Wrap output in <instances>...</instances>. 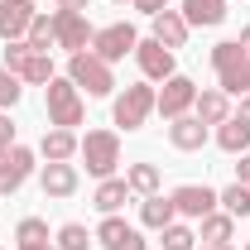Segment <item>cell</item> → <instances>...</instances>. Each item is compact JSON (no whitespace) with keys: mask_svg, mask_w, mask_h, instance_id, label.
I'll return each instance as SVG.
<instances>
[{"mask_svg":"<svg viewBox=\"0 0 250 250\" xmlns=\"http://www.w3.org/2000/svg\"><path fill=\"white\" fill-rule=\"evenodd\" d=\"M217 145L226 149V154H246L250 149V125H241L236 116H226V121L217 125Z\"/></svg>","mask_w":250,"mask_h":250,"instance_id":"cb8c5ba5","label":"cell"},{"mask_svg":"<svg viewBox=\"0 0 250 250\" xmlns=\"http://www.w3.org/2000/svg\"><path fill=\"white\" fill-rule=\"evenodd\" d=\"M149 24H154V39L164 43V48H173V53L183 48L188 34H192V29H188V20H183V10H159Z\"/></svg>","mask_w":250,"mask_h":250,"instance_id":"ac0fdd59","label":"cell"},{"mask_svg":"<svg viewBox=\"0 0 250 250\" xmlns=\"http://www.w3.org/2000/svg\"><path fill=\"white\" fill-rule=\"evenodd\" d=\"M5 67L24 82V87H48L58 72H53V58L48 53H34L24 39H15V43H5Z\"/></svg>","mask_w":250,"mask_h":250,"instance_id":"5b68a950","label":"cell"},{"mask_svg":"<svg viewBox=\"0 0 250 250\" xmlns=\"http://www.w3.org/2000/svg\"><path fill=\"white\" fill-rule=\"evenodd\" d=\"M125 183H130V192H140V197H154L159 192V168L154 164H130L125 168Z\"/></svg>","mask_w":250,"mask_h":250,"instance_id":"484cf974","label":"cell"},{"mask_svg":"<svg viewBox=\"0 0 250 250\" xmlns=\"http://www.w3.org/2000/svg\"><path fill=\"white\" fill-rule=\"evenodd\" d=\"M130 5H135L140 15H149V20H154L159 10H168V0H130Z\"/></svg>","mask_w":250,"mask_h":250,"instance_id":"d6a6232c","label":"cell"},{"mask_svg":"<svg viewBox=\"0 0 250 250\" xmlns=\"http://www.w3.org/2000/svg\"><path fill=\"white\" fill-rule=\"evenodd\" d=\"M92 0H58V10H87Z\"/></svg>","mask_w":250,"mask_h":250,"instance_id":"d590c367","label":"cell"},{"mask_svg":"<svg viewBox=\"0 0 250 250\" xmlns=\"http://www.w3.org/2000/svg\"><path fill=\"white\" fill-rule=\"evenodd\" d=\"M34 250H58V246H34Z\"/></svg>","mask_w":250,"mask_h":250,"instance_id":"f35d334b","label":"cell"},{"mask_svg":"<svg viewBox=\"0 0 250 250\" xmlns=\"http://www.w3.org/2000/svg\"><path fill=\"white\" fill-rule=\"evenodd\" d=\"M67 82H72L77 92H87V96H111V92H116V72H111V62L96 58L92 48L67 58Z\"/></svg>","mask_w":250,"mask_h":250,"instance_id":"277c9868","label":"cell"},{"mask_svg":"<svg viewBox=\"0 0 250 250\" xmlns=\"http://www.w3.org/2000/svg\"><path fill=\"white\" fill-rule=\"evenodd\" d=\"M236 43H241V48H246V53H250V24H246V29H241V39H236Z\"/></svg>","mask_w":250,"mask_h":250,"instance_id":"8d00e7d4","label":"cell"},{"mask_svg":"<svg viewBox=\"0 0 250 250\" xmlns=\"http://www.w3.org/2000/svg\"><path fill=\"white\" fill-rule=\"evenodd\" d=\"M92 202H96L101 217H116L125 202H130V183H125V178H101L96 192H92Z\"/></svg>","mask_w":250,"mask_h":250,"instance_id":"44dd1931","label":"cell"},{"mask_svg":"<svg viewBox=\"0 0 250 250\" xmlns=\"http://www.w3.org/2000/svg\"><path fill=\"white\" fill-rule=\"evenodd\" d=\"M82 183V173H77V164H43V173H39V188H43V197H72Z\"/></svg>","mask_w":250,"mask_h":250,"instance_id":"2e32d148","label":"cell"},{"mask_svg":"<svg viewBox=\"0 0 250 250\" xmlns=\"http://www.w3.org/2000/svg\"><path fill=\"white\" fill-rule=\"evenodd\" d=\"M212 67H217V87L226 96H250V53L236 39H221L212 48Z\"/></svg>","mask_w":250,"mask_h":250,"instance_id":"6da1fadb","label":"cell"},{"mask_svg":"<svg viewBox=\"0 0 250 250\" xmlns=\"http://www.w3.org/2000/svg\"><path fill=\"white\" fill-rule=\"evenodd\" d=\"M116 5H125V0H116Z\"/></svg>","mask_w":250,"mask_h":250,"instance_id":"60d3db41","label":"cell"},{"mask_svg":"<svg viewBox=\"0 0 250 250\" xmlns=\"http://www.w3.org/2000/svg\"><path fill=\"white\" fill-rule=\"evenodd\" d=\"M159 241H164V250H197V231L183 226V221H168L159 231Z\"/></svg>","mask_w":250,"mask_h":250,"instance_id":"f1b7e54d","label":"cell"},{"mask_svg":"<svg viewBox=\"0 0 250 250\" xmlns=\"http://www.w3.org/2000/svg\"><path fill=\"white\" fill-rule=\"evenodd\" d=\"M10 145H15V121H10V116L0 111V154H5Z\"/></svg>","mask_w":250,"mask_h":250,"instance_id":"1f68e13d","label":"cell"},{"mask_svg":"<svg viewBox=\"0 0 250 250\" xmlns=\"http://www.w3.org/2000/svg\"><path fill=\"white\" fill-rule=\"evenodd\" d=\"M77 159L87 164V173L96 183L101 178H116V168H121V135L116 130H87L82 145H77Z\"/></svg>","mask_w":250,"mask_h":250,"instance_id":"7a4b0ae2","label":"cell"},{"mask_svg":"<svg viewBox=\"0 0 250 250\" xmlns=\"http://www.w3.org/2000/svg\"><path fill=\"white\" fill-rule=\"evenodd\" d=\"M34 0H0V39L5 43H15V39H24L34 24Z\"/></svg>","mask_w":250,"mask_h":250,"instance_id":"5bb4252c","label":"cell"},{"mask_svg":"<svg viewBox=\"0 0 250 250\" xmlns=\"http://www.w3.org/2000/svg\"><path fill=\"white\" fill-rule=\"evenodd\" d=\"M236 183L250 188V154H241V164H236Z\"/></svg>","mask_w":250,"mask_h":250,"instance_id":"836d02e7","label":"cell"},{"mask_svg":"<svg viewBox=\"0 0 250 250\" xmlns=\"http://www.w3.org/2000/svg\"><path fill=\"white\" fill-rule=\"evenodd\" d=\"M241 250H250V241H246V246H241Z\"/></svg>","mask_w":250,"mask_h":250,"instance_id":"ab89813d","label":"cell"},{"mask_svg":"<svg viewBox=\"0 0 250 250\" xmlns=\"http://www.w3.org/2000/svg\"><path fill=\"white\" fill-rule=\"evenodd\" d=\"M92 241H96V231H87L82 221H67V226H58V241L53 246L58 250H87Z\"/></svg>","mask_w":250,"mask_h":250,"instance_id":"f546056e","label":"cell"},{"mask_svg":"<svg viewBox=\"0 0 250 250\" xmlns=\"http://www.w3.org/2000/svg\"><path fill=\"white\" fill-rule=\"evenodd\" d=\"M140 221H145L149 231H164L168 221H178V212H173V197H164V192L145 197V202H140Z\"/></svg>","mask_w":250,"mask_h":250,"instance_id":"603a6c76","label":"cell"},{"mask_svg":"<svg viewBox=\"0 0 250 250\" xmlns=\"http://www.w3.org/2000/svg\"><path fill=\"white\" fill-rule=\"evenodd\" d=\"M24 43H29L34 53H48V48H58V39H53V15H34L29 34H24Z\"/></svg>","mask_w":250,"mask_h":250,"instance_id":"4316f807","label":"cell"},{"mask_svg":"<svg viewBox=\"0 0 250 250\" xmlns=\"http://www.w3.org/2000/svg\"><path fill=\"white\" fill-rule=\"evenodd\" d=\"M197 250H231V246H197Z\"/></svg>","mask_w":250,"mask_h":250,"instance_id":"74e56055","label":"cell"},{"mask_svg":"<svg viewBox=\"0 0 250 250\" xmlns=\"http://www.w3.org/2000/svg\"><path fill=\"white\" fill-rule=\"evenodd\" d=\"M15 246H20V250L53 246V241H48V221H43V217H24L20 226H15Z\"/></svg>","mask_w":250,"mask_h":250,"instance_id":"d4e9b609","label":"cell"},{"mask_svg":"<svg viewBox=\"0 0 250 250\" xmlns=\"http://www.w3.org/2000/svg\"><path fill=\"white\" fill-rule=\"evenodd\" d=\"M154 96H159V92L149 87V82L125 87V92L116 96V111H111V116H116V125H121V130H140V125L154 116Z\"/></svg>","mask_w":250,"mask_h":250,"instance_id":"8992f818","label":"cell"},{"mask_svg":"<svg viewBox=\"0 0 250 250\" xmlns=\"http://www.w3.org/2000/svg\"><path fill=\"white\" fill-rule=\"evenodd\" d=\"M96 246H106V250H145L149 241L140 236V226H130L125 217H101V226H96Z\"/></svg>","mask_w":250,"mask_h":250,"instance_id":"4fadbf2b","label":"cell"},{"mask_svg":"<svg viewBox=\"0 0 250 250\" xmlns=\"http://www.w3.org/2000/svg\"><path fill=\"white\" fill-rule=\"evenodd\" d=\"M183 20L188 29H217L226 20V0H183Z\"/></svg>","mask_w":250,"mask_h":250,"instance_id":"ffe728a7","label":"cell"},{"mask_svg":"<svg viewBox=\"0 0 250 250\" xmlns=\"http://www.w3.org/2000/svg\"><path fill=\"white\" fill-rule=\"evenodd\" d=\"M217 202H221V212H231V217H250V188H246V183L221 188Z\"/></svg>","mask_w":250,"mask_h":250,"instance_id":"83f0119b","label":"cell"},{"mask_svg":"<svg viewBox=\"0 0 250 250\" xmlns=\"http://www.w3.org/2000/svg\"><path fill=\"white\" fill-rule=\"evenodd\" d=\"M168 145H173V149H183V154L202 149V145H207V125L188 111V116H178V121H168Z\"/></svg>","mask_w":250,"mask_h":250,"instance_id":"e0dca14e","label":"cell"},{"mask_svg":"<svg viewBox=\"0 0 250 250\" xmlns=\"http://www.w3.org/2000/svg\"><path fill=\"white\" fill-rule=\"evenodd\" d=\"M135 62H140V72H145L149 82H168V77L178 72V62H173V48H164L154 34L135 43Z\"/></svg>","mask_w":250,"mask_h":250,"instance_id":"30bf717a","label":"cell"},{"mask_svg":"<svg viewBox=\"0 0 250 250\" xmlns=\"http://www.w3.org/2000/svg\"><path fill=\"white\" fill-rule=\"evenodd\" d=\"M20 96H24V82H20V77L0 62V111H5V106H15Z\"/></svg>","mask_w":250,"mask_h":250,"instance_id":"4dcf8cb0","label":"cell"},{"mask_svg":"<svg viewBox=\"0 0 250 250\" xmlns=\"http://www.w3.org/2000/svg\"><path fill=\"white\" fill-rule=\"evenodd\" d=\"M135 43H140V34H135V24H125V20H116V24H106V29L92 34V53L106 62H121L125 53H135Z\"/></svg>","mask_w":250,"mask_h":250,"instance_id":"9c48e42d","label":"cell"},{"mask_svg":"<svg viewBox=\"0 0 250 250\" xmlns=\"http://www.w3.org/2000/svg\"><path fill=\"white\" fill-rule=\"evenodd\" d=\"M92 24H87V15L82 10H53V39H58V48L67 53H87L92 48Z\"/></svg>","mask_w":250,"mask_h":250,"instance_id":"ba28073f","label":"cell"},{"mask_svg":"<svg viewBox=\"0 0 250 250\" xmlns=\"http://www.w3.org/2000/svg\"><path fill=\"white\" fill-rule=\"evenodd\" d=\"M77 145H82V135L77 130H43V140H39V154L48 159V164H72L77 159Z\"/></svg>","mask_w":250,"mask_h":250,"instance_id":"9a60e30c","label":"cell"},{"mask_svg":"<svg viewBox=\"0 0 250 250\" xmlns=\"http://www.w3.org/2000/svg\"><path fill=\"white\" fill-rule=\"evenodd\" d=\"M29 173H34V149L10 145V149L0 154V197H5V192H20Z\"/></svg>","mask_w":250,"mask_h":250,"instance_id":"7c38bea8","label":"cell"},{"mask_svg":"<svg viewBox=\"0 0 250 250\" xmlns=\"http://www.w3.org/2000/svg\"><path fill=\"white\" fill-rule=\"evenodd\" d=\"M231 116H236V121H241V125H250V96H241V106H236Z\"/></svg>","mask_w":250,"mask_h":250,"instance_id":"e575fe53","label":"cell"},{"mask_svg":"<svg viewBox=\"0 0 250 250\" xmlns=\"http://www.w3.org/2000/svg\"><path fill=\"white\" fill-rule=\"evenodd\" d=\"M231 236H236V217L231 212H207L202 226H197V241L202 246H231Z\"/></svg>","mask_w":250,"mask_h":250,"instance_id":"7402d4cb","label":"cell"},{"mask_svg":"<svg viewBox=\"0 0 250 250\" xmlns=\"http://www.w3.org/2000/svg\"><path fill=\"white\" fill-rule=\"evenodd\" d=\"M168 197H173V212H178V217H192V221H202L207 212L221 207L217 188H207V183H183V188H173Z\"/></svg>","mask_w":250,"mask_h":250,"instance_id":"8fae6325","label":"cell"},{"mask_svg":"<svg viewBox=\"0 0 250 250\" xmlns=\"http://www.w3.org/2000/svg\"><path fill=\"white\" fill-rule=\"evenodd\" d=\"M43 106H48V125H58V130H77L87 121V101L67 77H53L43 87Z\"/></svg>","mask_w":250,"mask_h":250,"instance_id":"3957f363","label":"cell"},{"mask_svg":"<svg viewBox=\"0 0 250 250\" xmlns=\"http://www.w3.org/2000/svg\"><path fill=\"white\" fill-rule=\"evenodd\" d=\"M192 116L202 125H221L231 116V96L221 92V87H197V101H192Z\"/></svg>","mask_w":250,"mask_h":250,"instance_id":"d6986e66","label":"cell"},{"mask_svg":"<svg viewBox=\"0 0 250 250\" xmlns=\"http://www.w3.org/2000/svg\"><path fill=\"white\" fill-rule=\"evenodd\" d=\"M192 101H197V82H192V77H183V72H173V77L159 87L154 111L164 116V121H178V116H188V111H192Z\"/></svg>","mask_w":250,"mask_h":250,"instance_id":"52a82bcc","label":"cell"}]
</instances>
